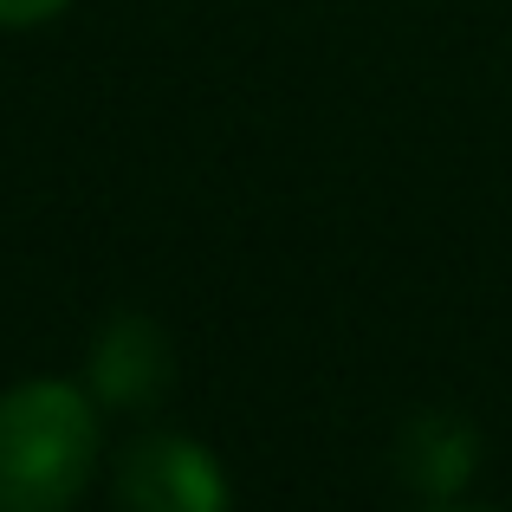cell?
<instances>
[{"instance_id":"cell-1","label":"cell","mask_w":512,"mask_h":512,"mask_svg":"<svg viewBox=\"0 0 512 512\" xmlns=\"http://www.w3.org/2000/svg\"><path fill=\"white\" fill-rule=\"evenodd\" d=\"M98 474V409L72 383L0 396V512H65Z\"/></svg>"},{"instance_id":"cell-2","label":"cell","mask_w":512,"mask_h":512,"mask_svg":"<svg viewBox=\"0 0 512 512\" xmlns=\"http://www.w3.org/2000/svg\"><path fill=\"white\" fill-rule=\"evenodd\" d=\"M124 512H227V480L195 441L150 435L117 467Z\"/></svg>"},{"instance_id":"cell-3","label":"cell","mask_w":512,"mask_h":512,"mask_svg":"<svg viewBox=\"0 0 512 512\" xmlns=\"http://www.w3.org/2000/svg\"><path fill=\"white\" fill-rule=\"evenodd\" d=\"M163 370H169V357L150 325H117L98 350V389H104V402H124V409H137L163 383Z\"/></svg>"},{"instance_id":"cell-4","label":"cell","mask_w":512,"mask_h":512,"mask_svg":"<svg viewBox=\"0 0 512 512\" xmlns=\"http://www.w3.org/2000/svg\"><path fill=\"white\" fill-rule=\"evenodd\" d=\"M65 7H72V0H0V26H39Z\"/></svg>"},{"instance_id":"cell-5","label":"cell","mask_w":512,"mask_h":512,"mask_svg":"<svg viewBox=\"0 0 512 512\" xmlns=\"http://www.w3.org/2000/svg\"><path fill=\"white\" fill-rule=\"evenodd\" d=\"M454 512H480V506H454Z\"/></svg>"}]
</instances>
